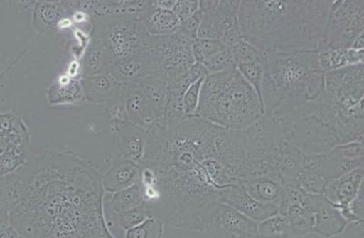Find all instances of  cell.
Instances as JSON below:
<instances>
[{
    "instance_id": "obj_1",
    "label": "cell",
    "mask_w": 364,
    "mask_h": 238,
    "mask_svg": "<svg viewBox=\"0 0 364 238\" xmlns=\"http://www.w3.org/2000/svg\"><path fill=\"white\" fill-rule=\"evenodd\" d=\"M21 198L9 213L25 238H102V175L73 153L47 151L18 170Z\"/></svg>"
},
{
    "instance_id": "obj_2",
    "label": "cell",
    "mask_w": 364,
    "mask_h": 238,
    "mask_svg": "<svg viewBox=\"0 0 364 238\" xmlns=\"http://www.w3.org/2000/svg\"><path fill=\"white\" fill-rule=\"evenodd\" d=\"M334 0H244L238 18L244 40L266 57L318 50Z\"/></svg>"
},
{
    "instance_id": "obj_3",
    "label": "cell",
    "mask_w": 364,
    "mask_h": 238,
    "mask_svg": "<svg viewBox=\"0 0 364 238\" xmlns=\"http://www.w3.org/2000/svg\"><path fill=\"white\" fill-rule=\"evenodd\" d=\"M324 76L318 50L266 57L261 89L264 114L285 125L311 114L324 92Z\"/></svg>"
},
{
    "instance_id": "obj_4",
    "label": "cell",
    "mask_w": 364,
    "mask_h": 238,
    "mask_svg": "<svg viewBox=\"0 0 364 238\" xmlns=\"http://www.w3.org/2000/svg\"><path fill=\"white\" fill-rule=\"evenodd\" d=\"M263 114L259 95L236 66L205 77L195 117L227 130H243Z\"/></svg>"
},
{
    "instance_id": "obj_5",
    "label": "cell",
    "mask_w": 364,
    "mask_h": 238,
    "mask_svg": "<svg viewBox=\"0 0 364 238\" xmlns=\"http://www.w3.org/2000/svg\"><path fill=\"white\" fill-rule=\"evenodd\" d=\"M92 22L112 63L148 51L150 35L139 14L122 12Z\"/></svg>"
},
{
    "instance_id": "obj_6",
    "label": "cell",
    "mask_w": 364,
    "mask_h": 238,
    "mask_svg": "<svg viewBox=\"0 0 364 238\" xmlns=\"http://www.w3.org/2000/svg\"><path fill=\"white\" fill-rule=\"evenodd\" d=\"M194 40L179 32L167 36H150L149 53L153 72L168 85L181 80L195 65Z\"/></svg>"
},
{
    "instance_id": "obj_7",
    "label": "cell",
    "mask_w": 364,
    "mask_h": 238,
    "mask_svg": "<svg viewBox=\"0 0 364 238\" xmlns=\"http://www.w3.org/2000/svg\"><path fill=\"white\" fill-rule=\"evenodd\" d=\"M364 33L363 0L335 1L322 33L318 50H348Z\"/></svg>"
},
{
    "instance_id": "obj_8",
    "label": "cell",
    "mask_w": 364,
    "mask_h": 238,
    "mask_svg": "<svg viewBox=\"0 0 364 238\" xmlns=\"http://www.w3.org/2000/svg\"><path fill=\"white\" fill-rule=\"evenodd\" d=\"M241 1H199L203 19L196 38L219 40L225 48L236 46L244 40L238 18Z\"/></svg>"
},
{
    "instance_id": "obj_9",
    "label": "cell",
    "mask_w": 364,
    "mask_h": 238,
    "mask_svg": "<svg viewBox=\"0 0 364 238\" xmlns=\"http://www.w3.org/2000/svg\"><path fill=\"white\" fill-rule=\"evenodd\" d=\"M282 129L284 139L304 154H326L340 144L336 131L322 120L318 108Z\"/></svg>"
},
{
    "instance_id": "obj_10",
    "label": "cell",
    "mask_w": 364,
    "mask_h": 238,
    "mask_svg": "<svg viewBox=\"0 0 364 238\" xmlns=\"http://www.w3.org/2000/svg\"><path fill=\"white\" fill-rule=\"evenodd\" d=\"M30 153V134L24 121L15 114H0V176L23 166Z\"/></svg>"
},
{
    "instance_id": "obj_11",
    "label": "cell",
    "mask_w": 364,
    "mask_h": 238,
    "mask_svg": "<svg viewBox=\"0 0 364 238\" xmlns=\"http://www.w3.org/2000/svg\"><path fill=\"white\" fill-rule=\"evenodd\" d=\"M204 230L215 238H259L257 223L224 202L208 208Z\"/></svg>"
},
{
    "instance_id": "obj_12",
    "label": "cell",
    "mask_w": 364,
    "mask_h": 238,
    "mask_svg": "<svg viewBox=\"0 0 364 238\" xmlns=\"http://www.w3.org/2000/svg\"><path fill=\"white\" fill-rule=\"evenodd\" d=\"M114 120L128 121L149 130L154 121L138 85H122L120 99L111 106Z\"/></svg>"
},
{
    "instance_id": "obj_13",
    "label": "cell",
    "mask_w": 364,
    "mask_h": 238,
    "mask_svg": "<svg viewBox=\"0 0 364 238\" xmlns=\"http://www.w3.org/2000/svg\"><path fill=\"white\" fill-rule=\"evenodd\" d=\"M116 159H127L140 165L146 149L147 131L128 121L112 120Z\"/></svg>"
},
{
    "instance_id": "obj_14",
    "label": "cell",
    "mask_w": 364,
    "mask_h": 238,
    "mask_svg": "<svg viewBox=\"0 0 364 238\" xmlns=\"http://www.w3.org/2000/svg\"><path fill=\"white\" fill-rule=\"evenodd\" d=\"M221 201L257 224L279 213L278 205L257 201L247 194L242 185L225 188L222 191Z\"/></svg>"
},
{
    "instance_id": "obj_15",
    "label": "cell",
    "mask_w": 364,
    "mask_h": 238,
    "mask_svg": "<svg viewBox=\"0 0 364 238\" xmlns=\"http://www.w3.org/2000/svg\"><path fill=\"white\" fill-rule=\"evenodd\" d=\"M363 168L353 170L328 183L323 196L337 209L347 207L363 186Z\"/></svg>"
},
{
    "instance_id": "obj_16",
    "label": "cell",
    "mask_w": 364,
    "mask_h": 238,
    "mask_svg": "<svg viewBox=\"0 0 364 238\" xmlns=\"http://www.w3.org/2000/svg\"><path fill=\"white\" fill-rule=\"evenodd\" d=\"M78 11V2H35L33 28L41 33L55 31L64 21Z\"/></svg>"
},
{
    "instance_id": "obj_17",
    "label": "cell",
    "mask_w": 364,
    "mask_h": 238,
    "mask_svg": "<svg viewBox=\"0 0 364 238\" xmlns=\"http://www.w3.org/2000/svg\"><path fill=\"white\" fill-rule=\"evenodd\" d=\"M152 74V63L148 51L114 61L109 67V75L122 85H138Z\"/></svg>"
},
{
    "instance_id": "obj_18",
    "label": "cell",
    "mask_w": 364,
    "mask_h": 238,
    "mask_svg": "<svg viewBox=\"0 0 364 238\" xmlns=\"http://www.w3.org/2000/svg\"><path fill=\"white\" fill-rule=\"evenodd\" d=\"M80 82L85 99L88 102L108 104L111 107L117 104L120 99L122 85L109 74L82 76Z\"/></svg>"
},
{
    "instance_id": "obj_19",
    "label": "cell",
    "mask_w": 364,
    "mask_h": 238,
    "mask_svg": "<svg viewBox=\"0 0 364 238\" xmlns=\"http://www.w3.org/2000/svg\"><path fill=\"white\" fill-rule=\"evenodd\" d=\"M140 165L127 159H116L102 175V185L106 193H116L139 182Z\"/></svg>"
},
{
    "instance_id": "obj_20",
    "label": "cell",
    "mask_w": 364,
    "mask_h": 238,
    "mask_svg": "<svg viewBox=\"0 0 364 238\" xmlns=\"http://www.w3.org/2000/svg\"><path fill=\"white\" fill-rule=\"evenodd\" d=\"M314 227L316 232L324 237H333L343 232L348 222L340 211L323 195H314Z\"/></svg>"
},
{
    "instance_id": "obj_21",
    "label": "cell",
    "mask_w": 364,
    "mask_h": 238,
    "mask_svg": "<svg viewBox=\"0 0 364 238\" xmlns=\"http://www.w3.org/2000/svg\"><path fill=\"white\" fill-rule=\"evenodd\" d=\"M140 16L150 36H167L176 33L181 24L173 11L161 9L154 1L148 2L146 9Z\"/></svg>"
},
{
    "instance_id": "obj_22",
    "label": "cell",
    "mask_w": 364,
    "mask_h": 238,
    "mask_svg": "<svg viewBox=\"0 0 364 238\" xmlns=\"http://www.w3.org/2000/svg\"><path fill=\"white\" fill-rule=\"evenodd\" d=\"M138 85L156 124L162 121L168 98V83L156 74H152L141 80Z\"/></svg>"
},
{
    "instance_id": "obj_23",
    "label": "cell",
    "mask_w": 364,
    "mask_h": 238,
    "mask_svg": "<svg viewBox=\"0 0 364 238\" xmlns=\"http://www.w3.org/2000/svg\"><path fill=\"white\" fill-rule=\"evenodd\" d=\"M242 185L247 194L257 201L276 205L279 207L283 188L279 179L267 175L250 176L244 180Z\"/></svg>"
},
{
    "instance_id": "obj_24",
    "label": "cell",
    "mask_w": 364,
    "mask_h": 238,
    "mask_svg": "<svg viewBox=\"0 0 364 238\" xmlns=\"http://www.w3.org/2000/svg\"><path fill=\"white\" fill-rule=\"evenodd\" d=\"M82 76L109 74L112 61L97 32L92 30L91 40L82 59Z\"/></svg>"
},
{
    "instance_id": "obj_25",
    "label": "cell",
    "mask_w": 364,
    "mask_h": 238,
    "mask_svg": "<svg viewBox=\"0 0 364 238\" xmlns=\"http://www.w3.org/2000/svg\"><path fill=\"white\" fill-rule=\"evenodd\" d=\"M143 205L144 198L139 182L122 191L105 192L102 198V210L114 213H124Z\"/></svg>"
},
{
    "instance_id": "obj_26",
    "label": "cell",
    "mask_w": 364,
    "mask_h": 238,
    "mask_svg": "<svg viewBox=\"0 0 364 238\" xmlns=\"http://www.w3.org/2000/svg\"><path fill=\"white\" fill-rule=\"evenodd\" d=\"M47 93L50 105L79 104L85 99L80 79L61 78L50 87Z\"/></svg>"
},
{
    "instance_id": "obj_27",
    "label": "cell",
    "mask_w": 364,
    "mask_h": 238,
    "mask_svg": "<svg viewBox=\"0 0 364 238\" xmlns=\"http://www.w3.org/2000/svg\"><path fill=\"white\" fill-rule=\"evenodd\" d=\"M318 63L324 72L341 67L364 63V50H326L318 51Z\"/></svg>"
},
{
    "instance_id": "obj_28",
    "label": "cell",
    "mask_w": 364,
    "mask_h": 238,
    "mask_svg": "<svg viewBox=\"0 0 364 238\" xmlns=\"http://www.w3.org/2000/svg\"><path fill=\"white\" fill-rule=\"evenodd\" d=\"M21 183L18 170L11 175L0 176V211L11 213L21 198Z\"/></svg>"
},
{
    "instance_id": "obj_29",
    "label": "cell",
    "mask_w": 364,
    "mask_h": 238,
    "mask_svg": "<svg viewBox=\"0 0 364 238\" xmlns=\"http://www.w3.org/2000/svg\"><path fill=\"white\" fill-rule=\"evenodd\" d=\"M357 168H363V158H341L328 153L325 157L323 178L328 183Z\"/></svg>"
},
{
    "instance_id": "obj_30",
    "label": "cell",
    "mask_w": 364,
    "mask_h": 238,
    "mask_svg": "<svg viewBox=\"0 0 364 238\" xmlns=\"http://www.w3.org/2000/svg\"><path fill=\"white\" fill-rule=\"evenodd\" d=\"M259 238H287L291 237V222L282 214H277L257 224Z\"/></svg>"
},
{
    "instance_id": "obj_31",
    "label": "cell",
    "mask_w": 364,
    "mask_h": 238,
    "mask_svg": "<svg viewBox=\"0 0 364 238\" xmlns=\"http://www.w3.org/2000/svg\"><path fill=\"white\" fill-rule=\"evenodd\" d=\"M164 228L163 222L150 215L143 223L129 229L125 234V238H161Z\"/></svg>"
},
{
    "instance_id": "obj_32",
    "label": "cell",
    "mask_w": 364,
    "mask_h": 238,
    "mask_svg": "<svg viewBox=\"0 0 364 238\" xmlns=\"http://www.w3.org/2000/svg\"><path fill=\"white\" fill-rule=\"evenodd\" d=\"M265 63L256 61V63H245L241 64V65L236 66L238 72L241 73V75H242L245 80H246L247 82L253 87L254 90H255L257 95H259V97L261 99V102H262L261 89H262Z\"/></svg>"
},
{
    "instance_id": "obj_33",
    "label": "cell",
    "mask_w": 364,
    "mask_h": 238,
    "mask_svg": "<svg viewBox=\"0 0 364 238\" xmlns=\"http://www.w3.org/2000/svg\"><path fill=\"white\" fill-rule=\"evenodd\" d=\"M201 64L208 75L223 72L236 66L230 48L225 47Z\"/></svg>"
},
{
    "instance_id": "obj_34",
    "label": "cell",
    "mask_w": 364,
    "mask_h": 238,
    "mask_svg": "<svg viewBox=\"0 0 364 238\" xmlns=\"http://www.w3.org/2000/svg\"><path fill=\"white\" fill-rule=\"evenodd\" d=\"M230 49L236 66L245 63H256V61H261V63L266 61V56L257 48L247 43L246 40L240 41L236 46L232 47Z\"/></svg>"
},
{
    "instance_id": "obj_35",
    "label": "cell",
    "mask_w": 364,
    "mask_h": 238,
    "mask_svg": "<svg viewBox=\"0 0 364 238\" xmlns=\"http://www.w3.org/2000/svg\"><path fill=\"white\" fill-rule=\"evenodd\" d=\"M296 183L308 195H323L327 182L323 175L316 173H301Z\"/></svg>"
},
{
    "instance_id": "obj_36",
    "label": "cell",
    "mask_w": 364,
    "mask_h": 238,
    "mask_svg": "<svg viewBox=\"0 0 364 238\" xmlns=\"http://www.w3.org/2000/svg\"><path fill=\"white\" fill-rule=\"evenodd\" d=\"M223 48V45L219 40H198V38H196L193 43V54H194L196 63H204Z\"/></svg>"
},
{
    "instance_id": "obj_37",
    "label": "cell",
    "mask_w": 364,
    "mask_h": 238,
    "mask_svg": "<svg viewBox=\"0 0 364 238\" xmlns=\"http://www.w3.org/2000/svg\"><path fill=\"white\" fill-rule=\"evenodd\" d=\"M205 77H202V78L193 83V85L186 90L185 95H183V112H185L186 117H192L196 115V110H198L199 98H200L203 82H204Z\"/></svg>"
},
{
    "instance_id": "obj_38",
    "label": "cell",
    "mask_w": 364,
    "mask_h": 238,
    "mask_svg": "<svg viewBox=\"0 0 364 238\" xmlns=\"http://www.w3.org/2000/svg\"><path fill=\"white\" fill-rule=\"evenodd\" d=\"M333 156L347 159L364 158L363 141H354L341 144L333 148L330 152Z\"/></svg>"
},
{
    "instance_id": "obj_39",
    "label": "cell",
    "mask_w": 364,
    "mask_h": 238,
    "mask_svg": "<svg viewBox=\"0 0 364 238\" xmlns=\"http://www.w3.org/2000/svg\"><path fill=\"white\" fill-rule=\"evenodd\" d=\"M289 220L291 222V236H304L314 230V215H299Z\"/></svg>"
},
{
    "instance_id": "obj_40",
    "label": "cell",
    "mask_w": 364,
    "mask_h": 238,
    "mask_svg": "<svg viewBox=\"0 0 364 238\" xmlns=\"http://www.w3.org/2000/svg\"><path fill=\"white\" fill-rule=\"evenodd\" d=\"M202 19L203 12L200 8H199L198 11H196L194 15L186 19V21L181 22L177 32L192 38V40H196V35H198V28L200 27Z\"/></svg>"
},
{
    "instance_id": "obj_41",
    "label": "cell",
    "mask_w": 364,
    "mask_h": 238,
    "mask_svg": "<svg viewBox=\"0 0 364 238\" xmlns=\"http://www.w3.org/2000/svg\"><path fill=\"white\" fill-rule=\"evenodd\" d=\"M198 9V0H180V1L176 2L172 11L178 18L180 22H183L194 15Z\"/></svg>"
},
{
    "instance_id": "obj_42",
    "label": "cell",
    "mask_w": 364,
    "mask_h": 238,
    "mask_svg": "<svg viewBox=\"0 0 364 238\" xmlns=\"http://www.w3.org/2000/svg\"><path fill=\"white\" fill-rule=\"evenodd\" d=\"M11 226L9 212L0 211V236L4 231Z\"/></svg>"
},
{
    "instance_id": "obj_43",
    "label": "cell",
    "mask_w": 364,
    "mask_h": 238,
    "mask_svg": "<svg viewBox=\"0 0 364 238\" xmlns=\"http://www.w3.org/2000/svg\"><path fill=\"white\" fill-rule=\"evenodd\" d=\"M176 2V0H158V1H154V4L159 6V8L170 9V11H172Z\"/></svg>"
},
{
    "instance_id": "obj_44",
    "label": "cell",
    "mask_w": 364,
    "mask_h": 238,
    "mask_svg": "<svg viewBox=\"0 0 364 238\" xmlns=\"http://www.w3.org/2000/svg\"><path fill=\"white\" fill-rule=\"evenodd\" d=\"M19 234L17 231L14 229L11 226H9L3 232L0 238H19Z\"/></svg>"
},
{
    "instance_id": "obj_45",
    "label": "cell",
    "mask_w": 364,
    "mask_h": 238,
    "mask_svg": "<svg viewBox=\"0 0 364 238\" xmlns=\"http://www.w3.org/2000/svg\"><path fill=\"white\" fill-rule=\"evenodd\" d=\"M352 49L357 50H364V33L360 34L353 44Z\"/></svg>"
},
{
    "instance_id": "obj_46",
    "label": "cell",
    "mask_w": 364,
    "mask_h": 238,
    "mask_svg": "<svg viewBox=\"0 0 364 238\" xmlns=\"http://www.w3.org/2000/svg\"><path fill=\"white\" fill-rule=\"evenodd\" d=\"M102 238H114V237H112L111 236V234H109V233L108 232H106L105 234H104V237H102Z\"/></svg>"
}]
</instances>
